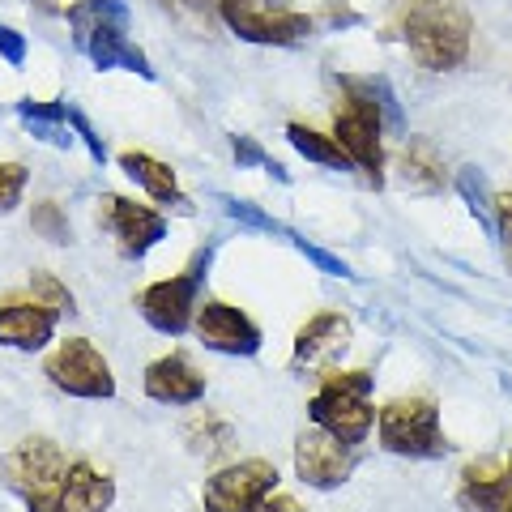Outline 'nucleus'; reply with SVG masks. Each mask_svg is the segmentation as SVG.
<instances>
[{"mask_svg":"<svg viewBox=\"0 0 512 512\" xmlns=\"http://www.w3.org/2000/svg\"><path fill=\"white\" fill-rule=\"evenodd\" d=\"M393 26L427 73L461 69L470 56L474 22L461 0H393Z\"/></svg>","mask_w":512,"mask_h":512,"instance_id":"f257e3e1","label":"nucleus"},{"mask_svg":"<svg viewBox=\"0 0 512 512\" xmlns=\"http://www.w3.org/2000/svg\"><path fill=\"white\" fill-rule=\"evenodd\" d=\"M64 18H69L77 52H86V60L99 73L128 69V73L146 77V82L154 77L150 56L128 39V5L124 0H73V5L64 9Z\"/></svg>","mask_w":512,"mask_h":512,"instance_id":"f03ea898","label":"nucleus"},{"mask_svg":"<svg viewBox=\"0 0 512 512\" xmlns=\"http://www.w3.org/2000/svg\"><path fill=\"white\" fill-rule=\"evenodd\" d=\"M333 137L350 154L355 171L367 184H384V111L376 94V77H342V103L333 111Z\"/></svg>","mask_w":512,"mask_h":512,"instance_id":"7ed1b4c3","label":"nucleus"},{"mask_svg":"<svg viewBox=\"0 0 512 512\" xmlns=\"http://www.w3.org/2000/svg\"><path fill=\"white\" fill-rule=\"evenodd\" d=\"M372 389H376V380L363 367H355V372H329L320 380V389L312 393L308 419L346 444H363L376 427Z\"/></svg>","mask_w":512,"mask_h":512,"instance_id":"20e7f679","label":"nucleus"},{"mask_svg":"<svg viewBox=\"0 0 512 512\" xmlns=\"http://www.w3.org/2000/svg\"><path fill=\"white\" fill-rule=\"evenodd\" d=\"M376 431H380L384 453L410 457V461H436V457H448V448H453L431 397H397V402H389L376 414Z\"/></svg>","mask_w":512,"mask_h":512,"instance_id":"39448f33","label":"nucleus"},{"mask_svg":"<svg viewBox=\"0 0 512 512\" xmlns=\"http://www.w3.org/2000/svg\"><path fill=\"white\" fill-rule=\"evenodd\" d=\"M210 261H214V252H210V248H201L175 278L150 282L146 291L137 295V312H141V320H146L150 329L167 333V338H180V333H188V329H192V316H197V308H201L197 299H201V282H205V274H210Z\"/></svg>","mask_w":512,"mask_h":512,"instance_id":"423d86ee","label":"nucleus"},{"mask_svg":"<svg viewBox=\"0 0 512 512\" xmlns=\"http://www.w3.org/2000/svg\"><path fill=\"white\" fill-rule=\"evenodd\" d=\"M218 18L231 26V35L265 47H291L316 30L312 13L295 9L291 0H218Z\"/></svg>","mask_w":512,"mask_h":512,"instance_id":"0eeeda50","label":"nucleus"},{"mask_svg":"<svg viewBox=\"0 0 512 512\" xmlns=\"http://www.w3.org/2000/svg\"><path fill=\"white\" fill-rule=\"evenodd\" d=\"M43 376L56 384L60 393L82 397V402H107L116 397V376H111V363L103 359V350L90 338H69L60 342L43 363Z\"/></svg>","mask_w":512,"mask_h":512,"instance_id":"6e6552de","label":"nucleus"},{"mask_svg":"<svg viewBox=\"0 0 512 512\" xmlns=\"http://www.w3.org/2000/svg\"><path fill=\"white\" fill-rule=\"evenodd\" d=\"M69 466L73 461L64 457V448L47 436H26L13 453H5V461H0L5 483L18 491L22 500H47V495H56Z\"/></svg>","mask_w":512,"mask_h":512,"instance_id":"1a4fd4ad","label":"nucleus"},{"mask_svg":"<svg viewBox=\"0 0 512 512\" xmlns=\"http://www.w3.org/2000/svg\"><path fill=\"white\" fill-rule=\"evenodd\" d=\"M278 487V466L265 457H248L235 466H222L218 474L205 478L201 504L205 512H252L265 495H274Z\"/></svg>","mask_w":512,"mask_h":512,"instance_id":"9d476101","label":"nucleus"},{"mask_svg":"<svg viewBox=\"0 0 512 512\" xmlns=\"http://www.w3.org/2000/svg\"><path fill=\"white\" fill-rule=\"evenodd\" d=\"M355 444H346L338 436H329L325 427H303L295 436V474L299 483H308L316 491H333L342 487L350 474H355Z\"/></svg>","mask_w":512,"mask_h":512,"instance_id":"9b49d317","label":"nucleus"},{"mask_svg":"<svg viewBox=\"0 0 512 512\" xmlns=\"http://www.w3.org/2000/svg\"><path fill=\"white\" fill-rule=\"evenodd\" d=\"M99 222L111 231L120 256H128V261H141L158 239H167V218L163 214L150 210V205L128 201V197H116V192H107V197L99 201Z\"/></svg>","mask_w":512,"mask_h":512,"instance_id":"f8f14e48","label":"nucleus"},{"mask_svg":"<svg viewBox=\"0 0 512 512\" xmlns=\"http://www.w3.org/2000/svg\"><path fill=\"white\" fill-rule=\"evenodd\" d=\"M192 333L201 338L205 350H218V355H235V359H252L256 350H261V329H256V320L248 312L231 308V303L222 299H210L201 303L197 316H192Z\"/></svg>","mask_w":512,"mask_h":512,"instance_id":"ddd939ff","label":"nucleus"},{"mask_svg":"<svg viewBox=\"0 0 512 512\" xmlns=\"http://www.w3.org/2000/svg\"><path fill=\"white\" fill-rule=\"evenodd\" d=\"M350 350V320L342 312H316L308 325L295 333L291 350V372L295 376H316L333 367Z\"/></svg>","mask_w":512,"mask_h":512,"instance_id":"4468645a","label":"nucleus"},{"mask_svg":"<svg viewBox=\"0 0 512 512\" xmlns=\"http://www.w3.org/2000/svg\"><path fill=\"white\" fill-rule=\"evenodd\" d=\"M43 512H107L116 504V478L107 470H99L94 461H73L69 474L60 478L56 495L47 500H26Z\"/></svg>","mask_w":512,"mask_h":512,"instance_id":"2eb2a0df","label":"nucleus"},{"mask_svg":"<svg viewBox=\"0 0 512 512\" xmlns=\"http://www.w3.org/2000/svg\"><path fill=\"white\" fill-rule=\"evenodd\" d=\"M56 320H60V312H52L35 295L30 299L13 295V299L0 303V346L35 355V350H43L47 342L56 338Z\"/></svg>","mask_w":512,"mask_h":512,"instance_id":"dca6fc26","label":"nucleus"},{"mask_svg":"<svg viewBox=\"0 0 512 512\" xmlns=\"http://www.w3.org/2000/svg\"><path fill=\"white\" fill-rule=\"evenodd\" d=\"M141 389H146V397L158 406H197L205 397V376L184 355H163L146 367Z\"/></svg>","mask_w":512,"mask_h":512,"instance_id":"f3484780","label":"nucleus"},{"mask_svg":"<svg viewBox=\"0 0 512 512\" xmlns=\"http://www.w3.org/2000/svg\"><path fill=\"white\" fill-rule=\"evenodd\" d=\"M508 500H512V470L508 466L483 457L461 470V483H457L461 512H504Z\"/></svg>","mask_w":512,"mask_h":512,"instance_id":"a211bd4d","label":"nucleus"},{"mask_svg":"<svg viewBox=\"0 0 512 512\" xmlns=\"http://www.w3.org/2000/svg\"><path fill=\"white\" fill-rule=\"evenodd\" d=\"M120 171H124L137 188H146L158 205H167V210H180V214H192L188 197L180 192V180H175V171H171L167 163H158V158L141 154V150H124V154H120Z\"/></svg>","mask_w":512,"mask_h":512,"instance_id":"6ab92c4d","label":"nucleus"},{"mask_svg":"<svg viewBox=\"0 0 512 512\" xmlns=\"http://www.w3.org/2000/svg\"><path fill=\"white\" fill-rule=\"evenodd\" d=\"M397 171H402V184L410 192H440L444 180H448L436 141H427V137H410L406 141L402 158H397Z\"/></svg>","mask_w":512,"mask_h":512,"instance_id":"aec40b11","label":"nucleus"},{"mask_svg":"<svg viewBox=\"0 0 512 512\" xmlns=\"http://www.w3.org/2000/svg\"><path fill=\"white\" fill-rule=\"evenodd\" d=\"M18 120L35 133L39 141L56 150H69L73 146V124H69V107L64 103H39V99H18Z\"/></svg>","mask_w":512,"mask_h":512,"instance_id":"412c9836","label":"nucleus"},{"mask_svg":"<svg viewBox=\"0 0 512 512\" xmlns=\"http://www.w3.org/2000/svg\"><path fill=\"white\" fill-rule=\"evenodd\" d=\"M286 141H291V146L308 158V163H316V167L355 171L350 154L338 146V137H325V133H316V128H308V124H286Z\"/></svg>","mask_w":512,"mask_h":512,"instance_id":"4be33fe9","label":"nucleus"},{"mask_svg":"<svg viewBox=\"0 0 512 512\" xmlns=\"http://www.w3.org/2000/svg\"><path fill=\"white\" fill-rule=\"evenodd\" d=\"M188 444H192V453L205 457V461H214L222 453H231V444H235V427L227 419H218L214 410H201L197 419L188 423Z\"/></svg>","mask_w":512,"mask_h":512,"instance_id":"5701e85b","label":"nucleus"},{"mask_svg":"<svg viewBox=\"0 0 512 512\" xmlns=\"http://www.w3.org/2000/svg\"><path fill=\"white\" fill-rule=\"evenodd\" d=\"M457 192L466 197V205L474 210V218L495 235V197H491V188H487V180H483V171H478V167H461V171H457Z\"/></svg>","mask_w":512,"mask_h":512,"instance_id":"b1692460","label":"nucleus"},{"mask_svg":"<svg viewBox=\"0 0 512 512\" xmlns=\"http://www.w3.org/2000/svg\"><path fill=\"white\" fill-rule=\"evenodd\" d=\"M218 205H222V214L235 218L239 227H252V231H265V235H282V239H295L291 227H282L278 218H269L261 205H252V201H239V197H227V192H218Z\"/></svg>","mask_w":512,"mask_h":512,"instance_id":"393cba45","label":"nucleus"},{"mask_svg":"<svg viewBox=\"0 0 512 512\" xmlns=\"http://www.w3.org/2000/svg\"><path fill=\"white\" fill-rule=\"evenodd\" d=\"M30 227H35V235H43L47 244H69V239H73L69 214H64L56 201H39L35 214H30Z\"/></svg>","mask_w":512,"mask_h":512,"instance_id":"a878e982","label":"nucleus"},{"mask_svg":"<svg viewBox=\"0 0 512 512\" xmlns=\"http://www.w3.org/2000/svg\"><path fill=\"white\" fill-rule=\"evenodd\" d=\"M30 295H35L39 303H47V308L52 312H77V303H73V291L69 286H64L56 274H47V269H35V274H30Z\"/></svg>","mask_w":512,"mask_h":512,"instance_id":"bb28decb","label":"nucleus"},{"mask_svg":"<svg viewBox=\"0 0 512 512\" xmlns=\"http://www.w3.org/2000/svg\"><path fill=\"white\" fill-rule=\"evenodd\" d=\"M231 150H235V158H239V167H261V171H269V175H274V180H291V175H286V167L278 163V158H269L261 146H256V141L252 137H244V133H235L231 137Z\"/></svg>","mask_w":512,"mask_h":512,"instance_id":"cd10ccee","label":"nucleus"},{"mask_svg":"<svg viewBox=\"0 0 512 512\" xmlns=\"http://www.w3.org/2000/svg\"><path fill=\"white\" fill-rule=\"evenodd\" d=\"M26 184H30V171L22 163H0V214L18 210Z\"/></svg>","mask_w":512,"mask_h":512,"instance_id":"c85d7f7f","label":"nucleus"},{"mask_svg":"<svg viewBox=\"0 0 512 512\" xmlns=\"http://www.w3.org/2000/svg\"><path fill=\"white\" fill-rule=\"evenodd\" d=\"M171 18H184L192 26H210L214 13H218V0H158Z\"/></svg>","mask_w":512,"mask_h":512,"instance_id":"c756f323","label":"nucleus"},{"mask_svg":"<svg viewBox=\"0 0 512 512\" xmlns=\"http://www.w3.org/2000/svg\"><path fill=\"white\" fill-rule=\"evenodd\" d=\"M291 244L303 252V256H308V261L320 269V274H329V278H355V274H350V265L342 261V256H333V252H325V248H316V244H308V239H291Z\"/></svg>","mask_w":512,"mask_h":512,"instance_id":"7c9ffc66","label":"nucleus"},{"mask_svg":"<svg viewBox=\"0 0 512 512\" xmlns=\"http://www.w3.org/2000/svg\"><path fill=\"white\" fill-rule=\"evenodd\" d=\"M69 124H73V133H77V141H82V146L90 150V158H94V163H107L103 137H99V133H94V128H90V120L82 116V111H73V107H69Z\"/></svg>","mask_w":512,"mask_h":512,"instance_id":"2f4dec72","label":"nucleus"},{"mask_svg":"<svg viewBox=\"0 0 512 512\" xmlns=\"http://www.w3.org/2000/svg\"><path fill=\"white\" fill-rule=\"evenodd\" d=\"M495 235H500L508 265H512V192H500V197H495Z\"/></svg>","mask_w":512,"mask_h":512,"instance_id":"473e14b6","label":"nucleus"},{"mask_svg":"<svg viewBox=\"0 0 512 512\" xmlns=\"http://www.w3.org/2000/svg\"><path fill=\"white\" fill-rule=\"evenodd\" d=\"M0 56H5L13 69H22L26 64V35L22 30H13V26H5V22H0Z\"/></svg>","mask_w":512,"mask_h":512,"instance_id":"72a5a7b5","label":"nucleus"},{"mask_svg":"<svg viewBox=\"0 0 512 512\" xmlns=\"http://www.w3.org/2000/svg\"><path fill=\"white\" fill-rule=\"evenodd\" d=\"M252 512H303V508H299V500H291V495H265Z\"/></svg>","mask_w":512,"mask_h":512,"instance_id":"f704fd0d","label":"nucleus"},{"mask_svg":"<svg viewBox=\"0 0 512 512\" xmlns=\"http://www.w3.org/2000/svg\"><path fill=\"white\" fill-rule=\"evenodd\" d=\"M508 470H512V453H508ZM504 512H512V500H508V504H504Z\"/></svg>","mask_w":512,"mask_h":512,"instance_id":"c9c22d12","label":"nucleus"},{"mask_svg":"<svg viewBox=\"0 0 512 512\" xmlns=\"http://www.w3.org/2000/svg\"><path fill=\"white\" fill-rule=\"evenodd\" d=\"M26 508H35V504H26Z\"/></svg>","mask_w":512,"mask_h":512,"instance_id":"e433bc0d","label":"nucleus"}]
</instances>
